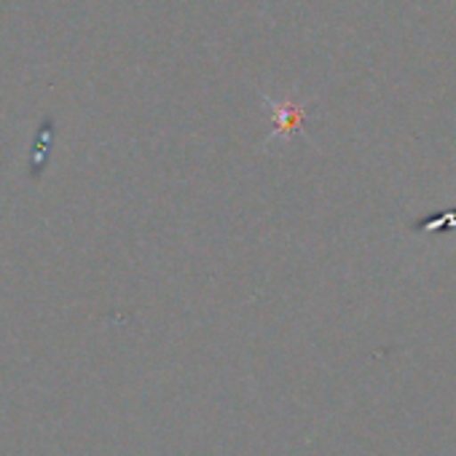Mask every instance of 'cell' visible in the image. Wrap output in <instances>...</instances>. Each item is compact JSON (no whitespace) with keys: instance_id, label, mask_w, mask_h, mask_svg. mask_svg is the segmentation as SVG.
Listing matches in <instances>:
<instances>
[{"instance_id":"cell-1","label":"cell","mask_w":456,"mask_h":456,"mask_svg":"<svg viewBox=\"0 0 456 456\" xmlns=\"http://www.w3.org/2000/svg\"><path fill=\"white\" fill-rule=\"evenodd\" d=\"M264 100H266V105L272 108V121H274L272 140H274V137L290 140V137L301 134L304 121H306V116H309V102L274 100V97H269V94H264Z\"/></svg>"}]
</instances>
